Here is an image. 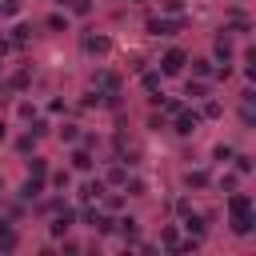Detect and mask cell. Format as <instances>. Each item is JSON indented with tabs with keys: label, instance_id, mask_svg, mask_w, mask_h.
Listing matches in <instances>:
<instances>
[{
	"label": "cell",
	"instance_id": "cell-36",
	"mask_svg": "<svg viewBox=\"0 0 256 256\" xmlns=\"http://www.w3.org/2000/svg\"><path fill=\"white\" fill-rule=\"evenodd\" d=\"M232 160H236V172H252V156L240 152V156H232Z\"/></svg>",
	"mask_w": 256,
	"mask_h": 256
},
{
	"label": "cell",
	"instance_id": "cell-32",
	"mask_svg": "<svg viewBox=\"0 0 256 256\" xmlns=\"http://www.w3.org/2000/svg\"><path fill=\"white\" fill-rule=\"evenodd\" d=\"M16 148H20V152H32V148H36V136H32V132H24V136L16 140Z\"/></svg>",
	"mask_w": 256,
	"mask_h": 256
},
{
	"label": "cell",
	"instance_id": "cell-29",
	"mask_svg": "<svg viewBox=\"0 0 256 256\" xmlns=\"http://www.w3.org/2000/svg\"><path fill=\"white\" fill-rule=\"evenodd\" d=\"M68 8H72L76 16H88V12H92V0H68Z\"/></svg>",
	"mask_w": 256,
	"mask_h": 256
},
{
	"label": "cell",
	"instance_id": "cell-33",
	"mask_svg": "<svg viewBox=\"0 0 256 256\" xmlns=\"http://www.w3.org/2000/svg\"><path fill=\"white\" fill-rule=\"evenodd\" d=\"M176 240H180L176 228H164V232H160V244H164V248H176Z\"/></svg>",
	"mask_w": 256,
	"mask_h": 256
},
{
	"label": "cell",
	"instance_id": "cell-4",
	"mask_svg": "<svg viewBox=\"0 0 256 256\" xmlns=\"http://www.w3.org/2000/svg\"><path fill=\"white\" fill-rule=\"evenodd\" d=\"M84 52H92V56H108V52H112V40L100 36V32H88V36H84Z\"/></svg>",
	"mask_w": 256,
	"mask_h": 256
},
{
	"label": "cell",
	"instance_id": "cell-40",
	"mask_svg": "<svg viewBox=\"0 0 256 256\" xmlns=\"http://www.w3.org/2000/svg\"><path fill=\"white\" fill-rule=\"evenodd\" d=\"M8 48H12V40H4V36H0V56H8Z\"/></svg>",
	"mask_w": 256,
	"mask_h": 256
},
{
	"label": "cell",
	"instance_id": "cell-2",
	"mask_svg": "<svg viewBox=\"0 0 256 256\" xmlns=\"http://www.w3.org/2000/svg\"><path fill=\"white\" fill-rule=\"evenodd\" d=\"M184 64H188V56L180 48H168L160 56V76H176V72H184Z\"/></svg>",
	"mask_w": 256,
	"mask_h": 256
},
{
	"label": "cell",
	"instance_id": "cell-9",
	"mask_svg": "<svg viewBox=\"0 0 256 256\" xmlns=\"http://www.w3.org/2000/svg\"><path fill=\"white\" fill-rule=\"evenodd\" d=\"M40 192H44V176H28L20 184V200H40Z\"/></svg>",
	"mask_w": 256,
	"mask_h": 256
},
{
	"label": "cell",
	"instance_id": "cell-31",
	"mask_svg": "<svg viewBox=\"0 0 256 256\" xmlns=\"http://www.w3.org/2000/svg\"><path fill=\"white\" fill-rule=\"evenodd\" d=\"M28 132H32L36 140H40V136H48V120H36V116H32V128H28Z\"/></svg>",
	"mask_w": 256,
	"mask_h": 256
},
{
	"label": "cell",
	"instance_id": "cell-24",
	"mask_svg": "<svg viewBox=\"0 0 256 256\" xmlns=\"http://www.w3.org/2000/svg\"><path fill=\"white\" fill-rule=\"evenodd\" d=\"M28 32H32L28 24H16V28H12V44H16V48H24V44H28Z\"/></svg>",
	"mask_w": 256,
	"mask_h": 256
},
{
	"label": "cell",
	"instance_id": "cell-42",
	"mask_svg": "<svg viewBox=\"0 0 256 256\" xmlns=\"http://www.w3.org/2000/svg\"><path fill=\"white\" fill-rule=\"evenodd\" d=\"M52 4H60V8H68V0H52Z\"/></svg>",
	"mask_w": 256,
	"mask_h": 256
},
{
	"label": "cell",
	"instance_id": "cell-41",
	"mask_svg": "<svg viewBox=\"0 0 256 256\" xmlns=\"http://www.w3.org/2000/svg\"><path fill=\"white\" fill-rule=\"evenodd\" d=\"M4 140H8V124L0 120V144H4Z\"/></svg>",
	"mask_w": 256,
	"mask_h": 256
},
{
	"label": "cell",
	"instance_id": "cell-18",
	"mask_svg": "<svg viewBox=\"0 0 256 256\" xmlns=\"http://www.w3.org/2000/svg\"><path fill=\"white\" fill-rule=\"evenodd\" d=\"M184 184H188V188H208V184H212V176H208L204 168H196V172H188V176H184Z\"/></svg>",
	"mask_w": 256,
	"mask_h": 256
},
{
	"label": "cell",
	"instance_id": "cell-10",
	"mask_svg": "<svg viewBox=\"0 0 256 256\" xmlns=\"http://www.w3.org/2000/svg\"><path fill=\"white\" fill-rule=\"evenodd\" d=\"M212 56H216V60H224V64L232 60V36H228V32H220V36H216V44H212Z\"/></svg>",
	"mask_w": 256,
	"mask_h": 256
},
{
	"label": "cell",
	"instance_id": "cell-25",
	"mask_svg": "<svg viewBox=\"0 0 256 256\" xmlns=\"http://www.w3.org/2000/svg\"><path fill=\"white\" fill-rule=\"evenodd\" d=\"M124 192H128V196H144V180L128 176V180H124Z\"/></svg>",
	"mask_w": 256,
	"mask_h": 256
},
{
	"label": "cell",
	"instance_id": "cell-13",
	"mask_svg": "<svg viewBox=\"0 0 256 256\" xmlns=\"http://www.w3.org/2000/svg\"><path fill=\"white\" fill-rule=\"evenodd\" d=\"M256 228V212H244V216H232V232L236 236H248Z\"/></svg>",
	"mask_w": 256,
	"mask_h": 256
},
{
	"label": "cell",
	"instance_id": "cell-26",
	"mask_svg": "<svg viewBox=\"0 0 256 256\" xmlns=\"http://www.w3.org/2000/svg\"><path fill=\"white\" fill-rule=\"evenodd\" d=\"M48 28H52V32H68V20H64L60 12H52V16H48Z\"/></svg>",
	"mask_w": 256,
	"mask_h": 256
},
{
	"label": "cell",
	"instance_id": "cell-43",
	"mask_svg": "<svg viewBox=\"0 0 256 256\" xmlns=\"http://www.w3.org/2000/svg\"><path fill=\"white\" fill-rule=\"evenodd\" d=\"M136 4H140V0H136Z\"/></svg>",
	"mask_w": 256,
	"mask_h": 256
},
{
	"label": "cell",
	"instance_id": "cell-14",
	"mask_svg": "<svg viewBox=\"0 0 256 256\" xmlns=\"http://www.w3.org/2000/svg\"><path fill=\"white\" fill-rule=\"evenodd\" d=\"M116 224H120V236H124L128 244H136V240H140V224H136L132 216H124V220H116Z\"/></svg>",
	"mask_w": 256,
	"mask_h": 256
},
{
	"label": "cell",
	"instance_id": "cell-21",
	"mask_svg": "<svg viewBox=\"0 0 256 256\" xmlns=\"http://www.w3.org/2000/svg\"><path fill=\"white\" fill-rule=\"evenodd\" d=\"M192 72H196L200 80H208V76H216V68H212V60H192Z\"/></svg>",
	"mask_w": 256,
	"mask_h": 256
},
{
	"label": "cell",
	"instance_id": "cell-30",
	"mask_svg": "<svg viewBox=\"0 0 256 256\" xmlns=\"http://www.w3.org/2000/svg\"><path fill=\"white\" fill-rule=\"evenodd\" d=\"M144 88L148 92H160V72H144Z\"/></svg>",
	"mask_w": 256,
	"mask_h": 256
},
{
	"label": "cell",
	"instance_id": "cell-19",
	"mask_svg": "<svg viewBox=\"0 0 256 256\" xmlns=\"http://www.w3.org/2000/svg\"><path fill=\"white\" fill-rule=\"evenodd\" d=\"M56 132H60V140H64V144H76V140H80V124H60Z\"/></svg>",
	"mask_w": 256,
	"mask_h": 256
},
{
	"label": "cell",
	"instance_id": "cell-12",
	"mask_svg": "<svg viewBox=\"0 0 256 256\" xmlns=\"http://www.w3.org/2000/svg\"><path fill=\"white\" fill-rule=\"evenodd\" d=\"M184 228H188L192 236H204V232H208V216H200V212H184Z\"/></svg>",
	"mask_w": 256,
	"mask_h": 256
},
{
	"label": "cell",
	"instance_id": "cell-15",
	"mask_svg": "<svg viewBox=\"0 0 256 256\" xmlns=\"http://www.w3.org/2000/svg\"><path fill=\"white\" fill-rule=\"evenodd\" d=\"M104 192H108V184H104V180H88V184L80 188V196H84V200H100Z\"/></svg>",
	"mask_w": 256,
	"mask_h": 256
},
{
	"label": "cell",
	"instance_id": "cell-7",
	"mask_svg": "<svg viewBox=\"0 0 256 256\" xmlns=\"http://www.w3.org/2000/svg\"><path fill=\"white\" fill-rule=\"evenodd\" d=\"M244 212H256L252 208V196L248 192H232L228 196V216H244Z\"/></svg>",
	"mask_w": 256,
	"mask_h": 256
},
{
	"label": "cell",
	"instance_id": "cell-8",
	"mask_svg": "<svg viewBox=\"0 0 256 256\" xmlns=\"http://www.w3.org/2000/svg\"><path fill=\"white\" fill-rule=\"evenodd\" d=\"M144 28H148L152 36H176V28H180V24H176V20H164V16H152Z\"/></svg>",
	"mask_w": 256,
	"mask_h": 256
},
{
	"label": "cell",
	"instance_id": "cell-5",
	"mask_svg": "<svg viewBox=\"0 0 256 256\" xmlns=\"http://www.w3.org/2000/svg\"><path fill=\"white\" fill-rule=\"evenodd\" d=\"M96 92L100 96H120V76L116 72H96Z\"/></svg>",
	"mask_w": 256,
	"mask_h": 256
},
{
	"label": "cell",
	"instance_id": "cell-35",
	"mask_svg": "<svg viewBox=\"0 0 256 256\" xmlns=\"http://www.w3.org/2000/svg\"><path fill=\"white\" fill-rule=\"evenodd\" d=\"M16 112H20V120H32V116H36V104H28V100H20V108H16Z\"/></svg>",
	"mask_w": 256,
	"mask_h": 256
},
{
	"label": "cell",
	"instance_id": "cell-6",
	"mask_svg": "<svg viewBox=\"0 0 256 256\" xmlns=\"http://www.w3.org/2000/svg\"><path fill=\"white\" fill-rule=\"evenodd\" d=\"M200 112H176V136H192L196 128H200Z\"/></svg>",
	"mask_w": 256,
	"mask_h": 256
},
{
	"label": "cell",
	"instance_id": "cell-17",
	"mask_svg": "<svg viewBox=\"0 0 256 256\" xmlns=\"http://www.w3.org/2000/svg\"><path fill=\"white\" fill-rule=\"evenodd\" d=\"M184 96H188V100H204V96H208V84H204V80H188V84H184Z\"/></svg>",
	"mask_w": 256,
	"mask_h": 256
},
{
	"label": "cell",
	"instance_id": "cell-22",
	"mask_svg": "<svg viewBox=\"0 0 256 256\" xmlns=\"http://www.w3.org/2000/svg\"><path fill=\"white\" fill-rule=\"evenodd\" d=\"M4 88H8V92H20V88H28V72H16V76H8V80H4Z\"/></svg>",
	"mask_w": 256,
	"mask_h": 256
},
{
	"label": "cell",
	"instance_id": "cell-28",
	"mask_svg": "<svg viewBox=\"0 0 256 256\" xmlns=\"http://www.w3.org/2000/svg\"><path fill=\"white\" fill-rule=\"evenodd\" d=\"M100 200H104V208H108V212H116V208L124 204V196H116V192H104Z\"/></svg>",
	"mask_w": 256,
	"mask_h": 256
},
{
	"label": "cell",
	"instance_id": "cell-34",
	"mask_svg": "<svg viewBox=\"0 0 256 256\" xmlns=\"http://www.w3.org/2000/svg\"><path fill=\"white\" fill-rule=\"evenodd\" d=\"M20 12V0H0V16H16Z\"/></svg>",
	"mask_w": 256,
	"mask_h": 256
},
{
	"label": "cell",
	"instance_id": "cell-20",
	"mask_svg": "<svg viewBox=\"0 0 256 256\" xmlns=\"http://www.w3.org/2000/svg\"><path fill=\"white\" fill-rule=\"evenodd\" d=\"M124 180H128V172H124L120 164H112V168H108V176H104V184H116V188H124Z\"/></svg>",
	"mask_w": 256,
	"mask_h": 256
},
{
	"label": "cell",
	"instance_id": "cell-23",
	"mask_svg": "<svg viewBox=\"0 0 256 256\" xmlns=\"http://www.w3.org/2000/svg\"><path fill=\"white\" fill-rule=\"evenodd\" d=\"M28 176H48V160L44 156H32L28 160Z\"/></svg>",
	"mask_w": 256,
	"mask_h": 256
},
{
	"label": "cell",
	"instance_id": "cell-3",
	"mask_svg": "<svg viewBox=\"0 0 256 256\" xmlns=\"http://www.w3.org/2000/svg\"><path fill=\"white\" fill-rule=\"evenodd\" d=\"M84 224H88V228H96L100 236H104V232H112V216H108L104 208H88V212H84Z\"/></svg>",
	"mask_w": 256,
	"mask_h": 256
},
{
	"label": "cell",
	"instance_id": "cell-38",
	"mask_svg": "<svg viewBox=\"0 0 256 256\" xmlns=\"http://www.w3.org/2000/svg\"><path fill=\"white\" fill-rule=\"evenodd\" d=\"M164 12H172V16H180V12H184V0H164Z\"/></svg>",
	"mask_w": 256,
	"mask_h": 256
},
{
	"label": "cell",
	"instance_id": "cell-37",
	"mask_svg": "<svg viewBox=\"0 0 256 256\" xmlns=\"http://www.w3.org/2000/svg\"><path fill=\"white\" fill-rule=\"evenodd\" d=\"M216 184H220V188H224V192H232V188H236V176H232V172H224V176H220V180H216Z\"/></svg>",
	"mask_w": 256,
	"mask_h": 256
},
{
	"label": "cell",
	"instance_id": "cell-16",
	"mask_svg": "<svg viewBox=\"0 0 256 256\" xmlns=\"http://www.w3.org/2000/svg\"><path fill=\"white\" fill-rule=\"evenodd\" d=\"M16 244H20L16 228H12V224H8V228H0V252H16Z\"/></svg>",
	"mask_w": 256,
	"mask_h": 256
},
{
	"label": "cell",
	"instance_id": "cell-39",
	"mask_svg": "<svg viewBox=\"0 0 256 256\" xmlns=\"http://www.w3.org/2000/svg\"><path fill=\"white\" fill-rule=\"evenodd\" d=\"M68 180H72L68 172H52V184H56V188H68Z\"/></svg>",
	"mask_w": 256,
	"mask_h": 256
},
{
	"label": "cell",
	"instance_id": "cell-11",
	"mask_svg": "<svg viewBox=\"0 0 256 256\" xmlns=\"http://www.w3.org/2000/svg\"><path fill=\"white\" fill-rule=\"evenodd\" d=\"M68 164H72V172H92V152L88 148H76L68 156Z\"/></svg>",
	"mask_w": 256,
	"mask_h": 256
},
{
	"label": "cell",
	"instance_id": "cell-1",
	"mask_svg": "<svg viewBox=\"0 0 256 256\" xmlns=\"http://www.w3.org/2000/svg\"><path fill=\"white\" fill-rule=\"evenodd\" d=\"M72 224H76V212L60 204V208H56V216H52V224H48V236H52V240H64V236L72 232Z\"/></svg>",
	"mask_w": 256,
	"mask_h": 256
},
{
	"label": "cell",
	"instance_id": "cell-27",
	"mask_svg": "<svg viewBox=\"0 0 256 256\" xmlns=\"http://www.w3.org/2000/svg\"><path fill=\"white\" fill-rule=\"evenodd\" d=\"M220 112H224V108H220V100H208V96H204V116H208V120H216Z\"/></svg>",
	"mask_w": 256,
	"mask_h": 256
}]
</instances>
